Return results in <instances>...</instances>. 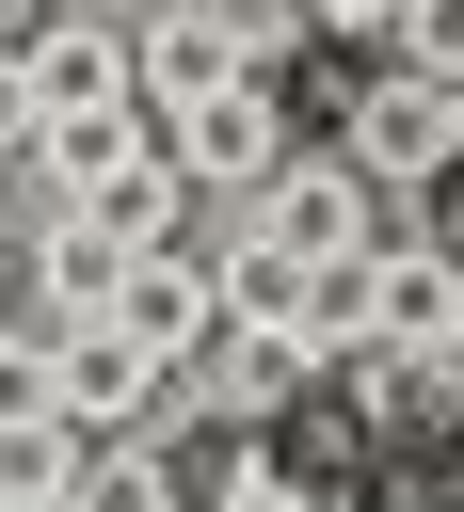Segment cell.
<instances>
[{"mask_svg": "<svg viewBox=\"0 0 464 512\" xmlns=\"http://www.w3.org/2000/svg\"><path fill=\"white\" fill-rule=\"evenodd\" d=\"M352 160H368L384 192L448 176V160H464V96H448V64H384V80L352 96Z\"/></svg>", "mask_w": 464, "mask_h": 512, "instance_id": "2", "label": "cell"}, {"mask_svg": "<svg viewBox=\"0 0 464 512\" xmlns=\"http://www.w3.org/2000/svg\"><path fill=\"white\" fill-rule=\"evenodd\" d=\"M400 64H448L464 80V0H400Z\"/></svg>", "mask_w": 464, "mask_h": 512, "instance_id": "15", "label": "cell"}, {"mask_svg": "<svg viewBox=\"0 0 464 512\" xmlns=\"http://www.w3.org/2000/svg\"><path fill=\"white\" fill-rule=\"evenodd\" d=\"M32 16H48V0H32Z\"/></svg>", "mask_w": 464, "mask_h": 512, "instance_id": "20", "label": "cell"}, {"mask_svg": "<svg viewBox=\"0 0 464 512\" xmlns=\"http://www.w3.org/2000/svg\"><path fill=\"white\" fill-rule=\"evenodd\" d=\"M48 496H96V432H80L64 400L0 416V512H48Z\"/></svg>", "mask_w": 464, "mask_h": 512, "instance_id": "10", "label": "cell"}, {"mask_svg": "<svg viewBox=\"0 0 464 512\" xmlns=\"http://www.w3.org/2000/svg\"><path fill=\"white\" fill-rule=\"evenodd\" d=\"M448 96H464V80H448Z\"/></svg>", "mask_w": 464, "mask_h": 512, "instance_id": "19", "label": "cell"}, {"mask_svg": "<svg viewBox=\"0 0 464 512\" xmlns=\"http://www.w3.org/2000/svg\"><path fill=\"white\" fill-rule=\"evenodd\" d=\"M304 288H320V256H288V240H224V320H304Z\"/></svg>", "mask_w": 464, "mask_h": 512, "instance_id": "13", "label": "cell"}, {"mask_svg": "<svg viewBox=\"0 0 464 512\" xmlns=\"http://www.w3.org/2000/svg\"><path fill=\"white\" fill-rule=\"evenodd\" d=\"M448 320H464V240H368V336L432 352Z\"/></svg>", "mask_w": 464, "mask_h": 512, "instance_id": "8", "label": "cell"}, {"mask_svg": "<svg viewBox=\"0 0 464 512\" xmlns=\"http://www.w3.org/2000/svg\"><path fill=\"white\" fill-rule=\"evenodd\" d=\"M128 144H144V96H128V112H48V128H32V192H96Z\"/></svg>", "mask_w": 464, "mask_h": 512, "instance_id": "12", "label": "cell"}, {"mask_svg": "<svg viewBox=\"0 0 464 512\" xmlns=\"http://www.w3.org/2000/svg\"><path fill=\"white\" fill-rule=\"evenodd\" d=\"M112 320H128L144 352H176V384H192V352L224 336V256H176V240H144V256H128V288H112Z\"/></svg>", "mask_w": 464, "mask_h": 512, "instance_id": "6", "label": "cell"}, {"mask_svg": "<svg viewBox=\"0 0 464 512\" xmlns=\"http://www.w3.org/2000/svg\"><path fill=\"white\" fill-rule=\"evenodd\" d=\"M64 400V320H0V416Z\"/></svg>", "mask_w": 464, "mask_h": 512, "instance_id": "14", "label": "cell"}, {"mask_svg": "<svg viewBox=\"0 0 464 512\" xmlns=\"http://www.w3.org/2000/svg\"><path fill=\"white\" fill-rule=\"evenodd\" d=\"M32 96H48V112H128V96H144V64H128V16H96V0H48V16H32Z\"/></svg>", "mask_w": 464, "mask_h": 512, "instance_id": "7", "label": "cell"}, {"mask_svg": "<svg viewBox=\"0 0 464 512\" xmlns=\"http://www.w3.org/2000/svg\"><path fill=\"white\" fill-rule=\"evenodd\" d=\"M416 400H432V416H464V320H448V336L416 352Z\"/></svg>", "mask_w": 464, "mask_h": 512, "instance_id": "17", "label": "cell"}, {"mask_svg": "<svg viewBox=\"0 0 464 512\" xmlns=\"http://www.w3.org/2000/svg\"><path fill=\"white\" fill-rule=\"evenodd\" d=\"M240 224H256V240H288V256H368L384 176H368V160H272V176L240 192Z\"/></svg>", "mask_w": 464, "mask_h": 512, "instance_id": "3", "label": "cell"}, {"mask_svg": "<svg viewBox=\"0 0 464 512\" xmlns=\"http://www.w3.org/2000/svg\"><path fill=\"white\" fill-rule=\"evenodd\" d=\"M16 288H32V320H96V304L128 288V240H96V224L48 192V224L16 240Z\"/></svg>", "mask_w": 464, "mask_h": 512, "instance_id": "9", "label": "cell"}, {"mask_svg": "<svg viewBox=\"0 0 464 512\" xmlns=\"http://www.w3.org/2000/svg\"><path fill=\"white\" fill-rule=\"evenodd\" d=\"M320 32H400V0H304Z\"/></svg>", "mask_w": 464, "mask_h": 512, "instance_id": "18", "label": "cell"}, {"mask_svg": "<svg viewBox=\"0 0 464 512\" xmlns=\"http://www.w3.org/2000/svg\"><path fill=\"white\" fill-rule=\"evenodd\" d=\"M160 400H192V384H176V352H144L112 304H96V320H64V416H80L96 448H112V432H144Z\"/></svg>", "mask_w": 464, "mask_h": 512, "instance_id": "4", "label": "cell"}, {"mask_svg": "<svg viewBox=\"0 0 464 512\" xmlns=\"http://www.w3.org/2000/svg\"><path fill=\"white\" fill-rule=\"evenodd\" d=\"M304 384H320V336H304V320H224V336L192 352V400H208V416H256V432H272Z\"/></svg>", "mask_w": 464, "mask_h": 512, "instance_id": "5", "label": "cell"}, {"mask_svg": "<svg viewBox=\"0 0 464 512\" xmlns=\"http://www.w3.org/2000/svg\"><path fill=\"white\" fill-rule=\"evenodd\" d=\"M144 144L192 176V192H256L272 160H288V112H272V64H240V80H208V96H176V112H144Z\"/></svg>", "mask_w": 464, "mask_h": 512, "instance_id": "1", "label": "cell"}, {"mask_svg": "<svg viewBox=\"0 0 464 512\" xmlns=\"http://www.w3.org/2000/svg\"><path fill=\"white\" fill-rule=\"evenodd\" d=\"M64 208H80L96 240H128V256H144V240H176V208H192V176H176L160 144H128V160H112L96 192H64Z\"/></svg>", "mask_w": 464, "mask_h": 512, "instance_id": "11", "label": "cell"}, {"mask_svg": "<svg viewBox=\"0 0 464 512\" xmlns=\"http://www.w3.org/2000/svg\"><path fill=\"white\" fill-rule=\"evenodd\" d=\"M32 128H48V96H32V48H0V160H32Z\"/></svg>", "mask_w": 464, "mask_h": 512, "instance_id": "16", "label": "cell"}]
</instances>
